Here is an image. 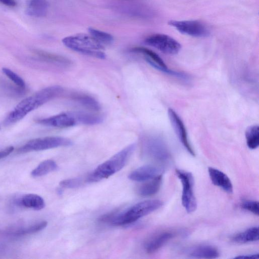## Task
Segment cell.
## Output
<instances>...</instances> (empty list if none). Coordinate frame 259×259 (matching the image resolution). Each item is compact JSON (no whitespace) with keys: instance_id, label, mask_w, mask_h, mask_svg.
I'll use <instances>...</instances> for the list:
<instances>
[{"instance_id":"12","label":"cell","mask_w":259,"mask_h":259,"mask_svg":"<svg viewBox=\"0 0 259 259\" xmlns=\"http://www.w3.org/2000/svg\"><path fill=\"white\" fill-rule=\"evenodd\" d=\"M37 122L44 125L60 128L72 127L78 123L73 112L62 113L39 119Z\"/></svg>"},{"instance_id":"24","label":"cell","mask_w":259,"mask_h":259,"mask_svg":"<svg viewBox=\"0 0 259 259\" xmlns=\"http://www.w3.org/2000/svg\"><path fill=\"white\" fill-rule=\"evenodd\" d=\"M73 113L78 123L94 125L100 123L103 121L101 116L92 113L81 111H75Z\"/></svg>"},{"instance_id":"19","label":"cell","mask_w":259,"mask_h":259,"mask_svg":"<svg viewBox=\"0 0 259 259\" xmlns=\"http://www.w3.org/2000/svg\"><path fill=\"white\" fill-rule=\"evenodd\" d=\"M18 203L24 207L36 210L42 209L45 206L44 199L40 196L34 194H28L23 196L19 200Z\"/></svg>"},{"instance_id":"25","label":"cell","mask_w":259,"mask_h":259,"mask_svg":"<svg viewBox=\"0 0 259 259\" xmlns=\"http://www.w3.org/2000/svg\"><path fill=\"white\" fill-rule=\"evenodd\" d=\"M73 99L77 103L89 110L98 111L100 109V106L98 102L91 96L85 95H76Z\"/></svg>"},{"instance_id":"23","label":"cell","mask_w":259,"mask_h":259,"mask_svg":"<svg viewBox=\"0 0 259 259\" xmlns=\"http://www.w3.org/2000/svg\"><path fill=\"white\" fill-rule=\"evenodd\" d=\"M245 138L247 147L252 150L256 149L259 145V126L252 125L248 127L245 131Z\"/></svg>"},{"instance_id":"30","label":"cell","mask_w":259,"mask_h":259,"mask_svg":"<svg viewBox=\"0 0 259 259\" xmlns=\"http://www.w3.org/2000/svg\"><path fill=\"white\" fill-rule=\"evenodd\" d=\"M241 207L255 215H258L259 207L258 202L257 201L252 200H244L241 202Z\"/></svg>"},{"instance_id":"11","label":"cell","mask_w":259,"mask_h":259,"mask_svg":"<svg viewBox=\"0 0 259 259\" xmlns=\"http://www.w3.org/2000/svg\"><path fill=\"white\" fill-rule=\"evenodd\" d=\"M131 51L142 54L148 63L161 72L182 78L185 76L182 73L169 70L163 60L151 50L144 47H135Z\"/></svg>"},{"instance_id":"3","label":"cell","mask_w":259,"mask_h":259,"mask_svg":"<svg viewBox=\"0 0 259 259\" xmlns=\"http://www.w3.org/2000/svg\"><path fill=\"white\" fill-rule=\"evenodd\" d=\"M62 42L66 47L85 55L100 59L106 57L103 45L90 34L78 33L67 36Z\"/></svg>"},{"instance_id":"13","label":"cell","mask_w":259,"mask_h":259,"mask_svg":"<svg viewBox=\"0 0 259 259\" xmlns=\"http://www.w3.org/2000/svg\"><path fill=\"white\" fill-rule=\"evenodd\" d=\"M164 168L160 166L148 164L140 166L131 172L128 178L132 181L144 182L162 175Z\"/></svg>"},{"instance_id":"10","label":"cell","mask_w":259,"mask_h":259,"mask_svg":"<svg viewBox=\"0 0 259 259\" xmlns=\"http://www.w3.org/2000/svg\"><path fill=\"white\" fill-rule=\"evenodd\" d=\"M167 112L169 121L179 141L187 151L191 155L194 156L195 155V152L190 143L187 131L183 121L172 108H168Z\"/></svg>"},{"instance_id":"16","label":"cell","mask_w":259,"mask_h":259,"mask_svg":"<svg viewBox=\"0 0 259 259\" xmlns=\"http://www.w3.org/2000/svg\"><path fill=\"white\" fill-rule=\"evenodd\" d=\"M208 174L212 184L227 193H232L233 185L229 178L221 170L211 167H208Z\"/></svg>"},{"instance_id":"4","label":"cell","mask_w":259,"mask_h":259,"mask_svg":"<svg viewBox=\"0 0 259 259\" xmlns=\"http://www.w3.org/2000/svg\"><path fill=\"white\" fill-rule=\"evenodd\" d=\"M163 202L159 200H147L137 203L127 210L118 212L110 224L119 226L130 224L160 208Z\"/></svg>"},{"instance_id":"31","label":"cell","mask_w":259,"mask_h":259,"mask_svg":"<svg viewBox=\"0 0 259 259\" xmlns=\"http://www.w3.org/2000/svg\"><path fill=\"white\" fill-rule=\"evenodd\" d=\"M14 148L13 146H10L7 147L5 149H3L0 151V159L4 158L7 156H8L10 154H11L14 150Z\"/></svg>"},{"instance_id":"6","label":"cell","mask_w":259,"mask_h":259,"mask_svg":"<svg viewBox=\"0 0 259 259\" xmlns=\"http://www.w3.org/2000/svg\"><path fill=\"white\" fill-rule=\"evenodd\" d=\"M72 142L68 139L57 137L49 136L31 140L18 149L19 153L30 151H37L48 150L61 146L71 145Z\"/></svg>"},{"instance_id":"7","label":"cell","mask_w":259,"mask_h":259,"mask_svg":"<svg viewBox=\"0 0 259 259\" xmlns=\"http://www.w3.org/2000/svg\"><path fill=\"white\" fill-rule=\"evenodd\" d=\"M145 43L168 55L177 54L181 49V45L177 40L164 34L151 35L145 39Z\"/></svg>"},{"instance_id":"2","label":"cell","mask_w":259,"mask_h":259,"mask_svg":"<svg viewBox=\"0 0 259 259\" xmlns=\"http://www.w3.org/2000/svg\"><path fill=\"white\" fill-rule=\"evenodd\" d=\"M135 149V145L132 144L100 164L86 177L87 183L100 181L119 171L125 165Z\"/></svg>"},{"instance_id":"26","label":"cell","mask_w":259,"mask_h":259,"mask_svg":"<svg viewBox=\"0 0 259 259\" xmlns=\"http://www.w3.org/2000/svg\"><path fill=\"white\" fill-rule=\"evenodd\" d=\"M88 31L91 36L102 45L111 44L114 40L113 36L107 32L98 30L93 27L88 28Z\"/></svg>"},{"instance_id":"15","label":"cell","mask_w":259,"mask_h":259,"mask_svg":"<svg viewBox=\"0 0 259 259\" xmlns=\"http://www.w3.org/2000/svg\"><path fill=\"white\" fill-rule=\"evenodd\" d=\"M175 236L172 232L163 231L155 235L146 243L145 249L147 253L152 254L160 249Z\"/></svg>"},{"instance_id":"8","label":"cell","mask_w":259,"mask_h":259,"mask_svg":"<svg viewBox=\"0 0 259 259\" xmlns=\"http://www.w3.org/2000/svg\"><path fill=\"white\" fill-rule=\"evenodd\" d=\"M168 24L181 33L193 37H206L210 33L207 26L197 20H171Z\"/></svg>"},{"instance_id":"9","label":"cell","mask_w":259,"mask_h":259,"mask_svg":"<svg viewBox=\"0 0 259 259\" xmlns=\"http://www.w3.org/2000/svg\"><path fill=\"white\" fill-rule=\"evenodd\" d=\"M144 150L150 158L159 162L164 163L170 158L169 151L162 141L155 138H150L146 141Z\"/></svg>"},{"instance_id":"29","label":"cell","mask_w":259,"mask_h":259,"mask_svg":"<svg viewBox=\"0 0 259 259\" xmlns=\"http://www.w3.org/2000/svg\"><path fill=\"white\" fill-rule=\"evenodd\" d=\"M83 183H87L86 178L84 180L80 178L64 180L60 182L59 185L64 188H75L81 186Z\"/></svg>"},{"instance_id":"21","label":"cell","mask_w":259,"mask_h":259,"mask_svg":"<svg viewBox=\"0 0 259 259\" xmlns=\"http://www.w3.org/2000/svg\"><path fill=\"white\" fill-rule=\"evenodd\" d=\"M36 54L42 60L49 63H53L58 66L67 67L71 62L68 58L59 55L41 50L35 51Z\"/></svg>"},{"instance_id":"32","label":"cell","mask_w":259,"mask_h":259,"mask_svg":"<svg viewBox=\"0 0 259 259\" xmlns=\"http://www.w3.org/2000/svg\"><path fill=\"white\" fill-rule=\"evenodd\" d=\"M0 3L8 7H15L17 3L15 0H0Z\"/></svg>"},{"instance_id":"22","label":"cell","mask_w":259,"mask_h":259,"mask_svg":"<svg viewBox=\"0 0 259 259\" xmlns=\"http://www.w3.org/2000/svg\"><path fill=\"white\" fill-rule=\"evenodd\" d=\"M58 165L53 160L48 159L43 161L31 172L33 177H39L46 175L57 170Z\"/></svg>"},{"instance_id":"14","label":"cell","mask_w":259,"mask_h":259,"mask_svg":"<svg viewBox=\"0 0 259 259\" xmlns=\"http://www.w3.org/2000/svg\"><path fill=\"white\" fill-rule=\"evenodd\" d=\"M188 256L195 258H215L220 255L218 249L214 246L202 244L189 248L186 250Z\"/></svg>"},{"instance_id":"33","label":"cell","mask_w":259,"mask_h":259,"mask_svg":"<svg viewBox=\"0 0 259 259\" xmlns=\"http://www.w3.org/2000/svg\"><path fill=\"white\" fill-rule=\"evenodd\" d=\"M258 253H254L250 254L241 255L239 256H236L235 258H258Z\"/></svg>"},{"instance_id":"17","label":"cell","mask_w":259,"mask_h":259,"mask_svg":"<svg viewBox=\"0 0 259 259\" xmlns=\"http://www.w3.org/2000/svg\"><path fill=\"white\" fill-rule=\"evenodd\" d=\"M162 176L159 175L152 179L146 181L137 188L139 195L143 197L151 196L157 193L162 183Z\"/></svg>"},{"instance_id":"1","label":"cell","mask_w":259,"mask_h":259,"mask_svg":"<svg viewBox=\"0 0 259 259\" xmlns=\"http://www.w3.org/2000/svg\"><path fill=\"white\" fill-rule=\"evenodd\" d=\"M63 91V89L61 87L53 85L44 88L24 99L7 116L4 124L10 125L18 122L30 112L58 97Z\"/></svg>"},{"instance_id":"20","label":"cell","mask_w":259,"mask_h":259,"mask_svg":"<svg viewBox=\"0 0 259 259\" xmlns=\"http://www.w3.org/2000/svg\"><path fill=\"white\" fill-rule=\"evenodd\" d=\"M232 240L237 243H246L258 240V227L254 226L234 235Z\"/></svg>"},{"instance_id":"18","label":"cell","mask_w":259,"mask_h":259,"mask_svg":"<svg viewBox=\"0 0 259 259\" xmlns=\"http://www.w3.org/2000/svg\"><path fill=\"white\" fill-rule=\"evenodd\" d=\"M48 9V0H29L26 13L31 16L41 17L46 15Z\"/></svg>"},{"instance_id":"27","label":"cell","mask_w":259,"mask_h":259,"mask_svg":"<svg viewBox=\"0 0 259 259\" xmlns=\"http://www.w3.org/2000/svg\"><path fill=\"white\" fill-rule=\"evenodd\" d=\"M47 224V222L41 221L27 228L18 230L16 234L19 235H25L36 233L45 228Z\"/></svg>"},{"instance_id":"5","label":"cell","mask_w":259,"mask_h":259,"mask_svg":"<svg viewBox=\"0 0 259 259\" xmlns=\"http://www.w3.org/2000/svg\"><path fill=\"white\" fill-rule=\"evenodd\" d=\"M176 172L183 186L181 198L182 204L187 212H193L196 209L197 206L194 193L193 176L190 172L182 169H177Z\"/></svg>"},{"instance_id":"28","label":"cell","mask_w":259,"mask_h":259,"mask_svg":"<svg viewBox=\"0 0 259 259\" xmlns=\"http://www.w3.org/2000/svg\"><path fill=\"white\" fill-rule=\"evenodd\" d=\"M2 71L3 73L20 89L22 90L25 89V82L18 75L7 68H3Z\"/></svg>"}]
</instances>
